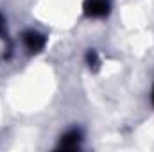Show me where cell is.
Instances as JSON below:
<instances>
[{
  "label": "cell",
  "mask_w": 154,
  "mask_h": 152,
  "mask_svg": "<svg viewBox=\"0 0 154 152\" xmlns=\"http://www.w3.org/2000/svg\"><path fill=\"white\" fill-rule=\"evenodd\" d=\"M109 0H84V13L90 18H104L109 14Z\"/></svg>",
  "instance_id": "6da1fadb"
},
{
  "label": "cell",
  "mask_w": 154,
  "mask_h": 152,
  "mask_svg": "<svg viewBox=\"0 0 154 152\" xmlns=\"http://www.w3.org/2000/svg\"><path fill=\"white\" fill-rule=\"evenodd\" d=\"M22 39H23L25 48L29 52H32V54H38L39 50H43V47H45V36L39 34L38 31H25Z\"/></svg>",
  "instance_id": "7a4b0ae2"
},
{
  "label": "cell",
  "mask_w": 154,
  "mask_h": 152,
  "mask_svg": "<svg viewBox=\"0 0 154 152\" xmlns=\"http://www.w3.org/2000/svg\"><path fill=\"white\" fill-rule=\"evenodd\" d=\"M81 141H82V134H81V131H77V129H70V131H66V132L61 136L59 149H65V150H75V149L81 147Z\"/></svg>",
  "instance_id": "3957f363"
},
{
  "label": "cell",
  "mask_w": 154,
  "mask_h": 152,
  "mask_svg": "<svg viewBox=\"0 0 154 152\" xmlns=\"http://www.w3.org/2000/svg\"><path fill=\"white\" fill-rule=\"evenodd\" d=\"M86 63H88L90 68H97V66H99V56H97L95 50H88V54H86Z\"/></svg>",
  "instance_id": "277c9868"
},
{
  "label": "cell",
  "mask_w": 154,
  "mask_h": 152,
  "mask_svg": "<svg viewBox=\"0 0 154 152\" xmlns=\"http://www.w3.org/2000/svg\"><path fill=\"white\" fill-rule=\"evenodd\" d=\"M4 31H5V22H4V18L0 14V34H4Z\"/></svg>",
  "instance_id": "5b68a950"
},
{
  "label": "cell",
  "mask_w": 154,
  "mask_h": 152,
  "mask_svg": "<svg viewBox=\"0 0 154 152\" xmlns=\"http://www.w3.org/2000/svg\"><path fill=\"white\" fill-rule=\"evenodd\" d=\"M152 104H154V90H152Z\"/></svg>",
  "instance_id": "8992f818"
}]
</instances>
